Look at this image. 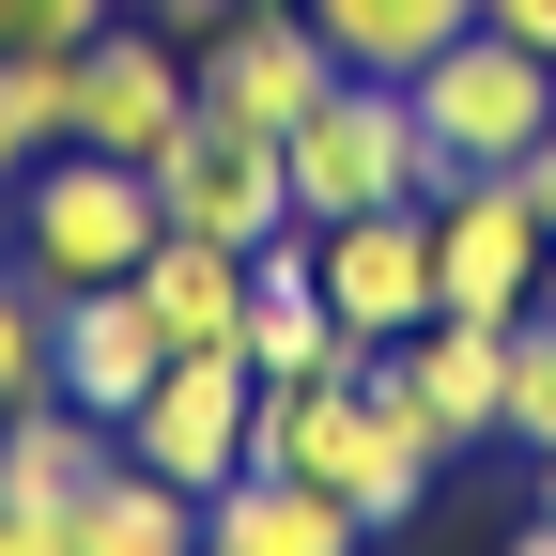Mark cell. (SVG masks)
<instances>
[{
  "instance_id": "cell-15",
  "label": "cell",
  "mask_w": 556,
  "mask_h": 556,
  "mask_svg": "<svg viewBox=\"0 0 556 556\" xmlns=\"http://www.w3.org/2000/svg\"><path fill=\"white\" fill-rule=\"evenodd\" d=\"M109 464H124V433H109V417H78L62 387H31L16 417H0V510H78Z\"/></svg>"
},
{
  "instance_id": "cell-9",
  "label": "cell",
  "mask_w": 556,
  "mask_h": 556,
  "mask_svg": "<svg viewBox=\"0 0 556 556\" xmlns=\"http://www.w3.org/2000/svg\"><path fill=\"white\" fill-rule=\"evenodd\" d=\"M248 417H263V371L248 356H170L155 387H139V417H124V464L217 495V479H248Z\"/></svg>"
},
{
  "instance_id": "cell-12",
  "label": "cell",
  "mask_w": 556,
  "mask_h": 556,
  "mask_svg": "<svg viewBox=\"0 0 556 556\" xmlns=\"http://www.w3.org/2000/svg\"><path fill=\"white\" fill-rule=\"evenodd\" d=\"M186 109H201V78H186V31H155V16L124 0V16L78 47V139H93V155H155Z\"/></svg>"
},
{
  "instance_id": "cell-22",
  "label": "cell",
  "mask_w": 556,
  "mask_h": 556,
  "mask_svg": "<svg viewBox=\"0 0 556 556\" xmlns=\"http://www.w3.org/2000/svg\"><path fill=\"white\" fill-rule=\"evenodd\" d=\"M0 556H78V510H0Z\"/></svg>"
},
{
  "instance_id": "cell-2",
  "label": "cell",
  "mask_w": 556,
  "mask_h": 556,
  "mask_svg": "<svg viewBox=\"0 0 556 556\" xmlns=\"http://www.w3.org/2000/svg\"><path fill=\"white\" fill-rule=\"evenodd\" d=\"M16 263L47 278V294H78V278H139V248H155V170L139 155H93V139H62V155L16 170Z\"/></svg>"
},
{
  "instance_id": "cell-29",
  "label": "cell",
  "mask_w": 556,
  "mask_h": 556,
  "mask_svg": "<svg viewBox=\"0 0 556 556\" xmlns=\"http://www.w3.org/2000/svg\"><path fill=\"white\" fill-rule=\"evenodd\" d=\"M541 309H556V248H541Z\"/></svg>"
},
{
  "instance_id": "cell-3",
  "label": "cell",
  "mask_w": 556,
  "mask_h": 556,
  "mask_svg": "<svg viewBox=\"0 0 556 556\" xmlns=\"http://www.w3.org/2000/svg\"><path fill=\"white\" fill-rule=\"evenodd\" d=\"M278 186H294V217L325 232V217H371V201H433L448 170H433V139H417L402 78H325V109L278 139Z\"/></svg>"
},
{
  "instance_id": "cell-16",
  "label": "cell",
  "mask_w": 556,
  "mask_h": 556,
  "mask_svg": "<svg viewBox=\"0 0 556 556\" xmlns=\"http://www.w3.org/2000/svg\"><path fill=\"white\" fill-rule=\"evenodd\" d=\"M139 309H155L170 356H232V340H248V248L155 232V248H139Z\"/></svg>"
},
{
  "instance_id": "cell-6",
  "label": "cell",
  "mask_w": 556,
  "mask_h": 556,
  "mask_svg": "<svg viewBox=\"0 0 556 556\" xmlns=\"http://www.w3.org/2000/svg\"><path fill=\"white\" fill-rule=\"evenodd\" d=\"M541 201H526V170H448L433 186V309H464V325H526L541 309Z\"/></svg>"
},
{
  "instance_id": "cell-26",
  "label": "cell",
  "mask_w": 556,
  "mask_h": 556,
  "mask_svg": "<svg viewBox=\"0 0 556 556\" xmlns=\"http://www.w3.org/2000/svg\"><path fill=\"white\" fill-rule=\"evenodd\" d=\"M526 201H541V232H556V124H541V155H526Z\"/></svg>"
},
{
  "instance_id": "cell-13",
  "label": "cell",
  "mask_w": 556,
  "mask_h": 556,
  "mask_svg": "<svg viewBox=\"0 0 556 556\" xmlns=\"http://www.w3.org/2000/svg\"><path fill=\"white\" fill-rule=\"evenodd\" d=\"M232 356H248L263 387H309V371H356V325H340V309H325V278H309V217L248 248V340H232Z\"/></svg>"
},
{
  "instance_id": "cell-28",
  "label": "cell",
  "mask_w": 556,
  "mask_h": 556,
  "mask_svg": "<svg viewBox=\"0 0 556 556\" xmlns=\"http://www.w3.org/2000/svg\"><path fill=\"white\" fill-rule=\"evenodd\" d=\"M541 526H556V448H541Z\"/></svg>"
},
{
  "instance_id": "cell-21",
  "label": "cell",
  "mask_w": 556,
  "mask_h": 556,
  "mask_svg": "<svg viewBox=\"0 0 556 556\" xmlns=\"http://www.w3.org/2000/svg\"><path fill=\"white\" fill-rule=\"evenodd\" d=\"M124 16V0H0V31H31V47H93Z\"/></svg>"
},
{
  "instance_id": "cell-25",
  "label": "cell",
  "mask_w": 556,
  "mask_h": 556,
  "mask_svg": "<svg viewBox=\"0 0 556 556\" xmlns=\"http://www.w3.org/2000/svg\"><path fill=\"white\" fill-rule=\"evenodd\" d=\"M16 170H31V124H16V93H0V201H16Z\"/></svg>"
},
{
  "instance_id": "cell-7",
  "label": "cell",
  "mask_w": 556,
  "mask_h": 556,
  "mask_svg": "<svg viewBox=\"0 0 556 556\" xmlns=\"http://www.w3.org/2000/svg\"><path fill=\"white\" fill-rule=\"evenodd\" d=\"M186 78H201V109H217V124L294 139V124L325 109V78H340V47L309 31V0H232V16L186 47Z\"/></svg>"
},
{
  "instance_id": "cell-14",
  "label": "cell",
  "mask_w": 556,
  "mask_h": 556,
  "mask_svg": "<svg viewBox=\"0 0 556 556\" xmlns=\"http://www.w3.org/2000/svg\"><path fill=\"white\" fill-rule=\"evenodd\" d=\"M201 556H371V526L340 510L325 479L248 464V479H217V495H201Z\"/></svg>"
},
{
  "instance_id": "cell-11",
  "label": "cell",
  "mask_w": 556,
  "mask_h": 556,
  "mask_svg": "<svg viewBox=\"0 0 556 556\" xmlns=\"http://www.w3.org/2000/svg\"><path fill=\"white\" fill-rule=\"evenodd\" d=\"M170 371V340H155V309H139V278H78V294H47V387L78 402V417H139V387Z\"/></svg>"
},
{
  "instance_id": "cell-1",
  "label": "cell",
  "mask_w": 556,
  "mask_h": 556,
  "mask_svg": "<svg viewBox=\"0 0 556 556\" xmlns=\"http://www.w3.org/2000/svg\"><path fill=\"white\" fill-rule=\"evenodd\" d=\"M248 464L278 479H325L356 526H417V495H433V433H417L402 402H371L356 371H309V387H263L248 417Z\"/></svg>"
},
{
  "instance_id": "cell-24",
  "label": "cell",
  "mask_w": 556,
  "mask_h": 556,
  "mask_svg": "<svg viewBox=\"0 0 556 556\" xmlns=\"http://www.w3.org/2000/svg\"><path fill=\"white\" fill-rule=\"evenodd\" d=\"M139 16H170V31L201 47V31H217V16H232V0H139Z\"/></svg>"
},
{
  "instance_id": "cell-10",
  "label": "cell",
  "mask_w": 556,
  "mask_h": 556,
  "mask_svg": "<svg viewBox=\"0 0 556 556\" xmlns=\"http://www.w3.org/2000/svg\"><path fill=\"white\" fill-rule=\"evenodd\" d=\"M309 278H325V309L356 325V356L402 325H433V201H371V217H325L309 232Z\"/></svg>"
},
{
  "instance_id": "cell-18",
  "label": "cell",
  "mask_w": 556,
  "mask_h": 556,
  "mask_svg": "<svg viewBox=\"0 0 556 556\" xmlns=\"http://www.w3.org/2000/svg\"><path fill=\"white\" fill-rule=\"evenodd\" d=\"M78 556H201V495L155 464H109L78 495Z\"/></svg>"
},
{
  "instance_id": "cell-27",
  "label": "cell",
  "mask_w": 556,
  "mask_h": 556,
  "mask_svg": "<svg viewBox=\"0 0 556 556\" xmlns=\"http://www.w3.org/2000/svg\"><path fill=\"white\" fill-rule=\"evenodd\" d=\"M495 556H556V526H541V510H526V526H510V541H495Z\"/></svg>"
},
{
  "instance_id": "cell-23",
  "label": "cell",
  "mask_w": 556,
  "mask_h": 556,
  "mask_svg": "<svg viewBox=\"0 0 556 556\" xmlns=\"http://www.w3.org/2000/svg\"><path fill=\"white\" fill-rule=\"evenodd\" d=\"M479 31H510V47H541V62H556V0H479Z\"/></svg>"
},
{
  "instance_id": "cell-4",
  "label": "cell",
  "mask_w": 556,
  "mask_h": 556,
  "mask_svg": "<svg viewBox=\"0 0 556 556\" xmlns=\"http://www.w3.org/2000/svg\"><path fill=\"white\" fill-rule=\"evenodd\" d=\"M402 109H417V139H433V170H526L541 124H556V62L510 47V31H448L402 78Z\"/></svg>"
},
{
  "instance_id": "cell-8",
  "label": "cell",
  "mask_w": 556,
  "mask_h": 556,
  "mask_svg": "<svg viewBox=\"0 0 556 556\" xmlns=\"http://www.w3.org/2000/svg\"><path fill=\"white\" fill-rule=\"evenodd\" d=\"M139 170H155V232H201V248H263V232H294L278 139H248V124H217V109H186Z\"/></svg>"
},
{
  "instance_id": "cell-20",
  "label": "cell",
  "mask_w": 556,
  "mask_h": 556,
  "mask_svg": "<svg viewBox=\"0 0 556 556\" xmlns=\"http://www.w3.org/2000/svg\"><path fill=\"white\" fill-rule=\"evenodd\" d=\"M510 448H526V464L556 448V309L510 325Z\"/></svg>"
},
{
  "instance_id": "cell-17",
  "label": "cell",
  "mask_w": 556,
  "mask_h": 556,
  "mask_svg": "<svg viewBox=\"0 0 556 556\" xmlns=\"http://www.w3.org/2000/svg\"><path fill=\"white\" fill-rule=\"evenodd\" d=\"M309 31L340 47V78H417L448 31H479V0H309Z\"/></svg>"
},
{
  "instance_id": "cell-19",
  "label": "cell",
  "mask_w": 556,
  "mask_h": 556,
  "mask_svg": "<svg viewBox=\"0 0 556 556\" xmlns=\"http://www.w3.org/2000/svg\"><path fill=\"white\" fill-rule=\"evenodd\" d=\"M31 387H47V278L0 248V417H16Z\"/></svg>"
},
{
  "instance_id": "cell-5",
  "label": "cell",
  "mask_w": 556,
  "mask_h": 556,
  "mask_svg": "<svg viewBox=\"0 0 556 556\" xmlns=\"http://www.w3.org/2000/svg\"><path fill=\"white\" fill-rule=\"evenodd\" d=\"M356 387H371V402H402L417 433H433V464H464V448H510V325H464V309H433V325L371 340V356H356Z\"/></svg>"
}]
</instances>
